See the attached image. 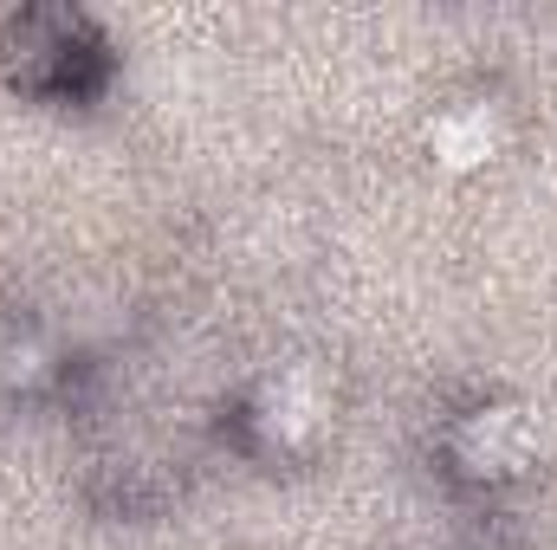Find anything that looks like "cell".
<instances>
[{"label":"cell","mask_w":557,"mask_h":550,"mask_svg":"<svg viewBox=\"0 0 557 550\" xmlns=\"http://www.w3.org/2000/svg\"><path fill=\"white\" fill-rule=\"evenodd\" d=\"M337 421V383L324 363L298 357V363H278L253 383L247 409H240V427L260 453L273 460H292V453H311Z\"/></svg>","instance_id":"obj_1"},{"label":"cell","mask_w":557,"mask_h":550,"mask_svg":"<svg viewBox=\"0 0 557 550\" xmlns=\"http://www.w3.org/2000/svg\"><path fill=\"white\" fill-rule=\"evenodd\" d=\"M447 466L473 486H512L545 460V414L519 396H493L480 409L454 414L447 427Z\"/></svg>","instance_id":"obj_2"},{"label":"cell","mask_w":557,"mask_h":550,"mask_svg":"<svg viewBox=\"0 0 557 550\" xmlns=\"http://www.w3.org/2000/svg\"><path fill=\"white\" fill-rule=\"evenodd\" d=\"M98 33L85 13L72 7H33L20 20H7L0 33V65L20 91H39V98H59V91H78V72L98 59Z\"/></svg>","instance_id":"obj_3"},{"label":"cell","mask_w":557,"mask_h":550,"mask_svg":"<svg viewBox=\"0 0 557 550\" xmlns=\"http://www.w3.org/2000/svg\"><path fill=\"white\" fill-rule=\"evenodd\" d=\"M506 142H512V124H506V111H499L493 98H454V104H441L434 124H428V155H434V168H447V175H473V168L499 162Z\"/></svg>","instance_id":"obj_4"},{"label":"cell","mask_w":557,"mask_h":550,"mask_svg":"<svg viewBox=\"0 0 557 550\" xmlns=\"http://www.w3.org/2000/svg\"><path fill=\"white\" fill-rule=\"evenodd\" d=\"M46 376H52V350H46V343L26 337V343H7V350H0V383H13V389H39Z\"/></svg>","instance_id":"obj_5"}]
</instances>
